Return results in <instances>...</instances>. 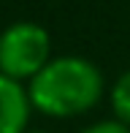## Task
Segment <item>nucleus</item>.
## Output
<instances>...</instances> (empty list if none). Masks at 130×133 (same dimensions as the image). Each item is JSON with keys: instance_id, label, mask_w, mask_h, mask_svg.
Wrapping results in <instances>:
<instances>
[{"instance_id": "nucleus-1", "label": "nucleus", "mask_w": 130, "mask_h": 133, "mask_svg": "<svg viewBox=\"0 0 130 133\" xmlns=\"http://www.w3.org/2000/svg\"><path fill=\"white\" fill-rule=\"evenodd\" d=\"M30 106L46 117H76L103 98V74L92 60L65 54L52 57L27 84Z\"/></svg>"}, {"instance_id": "nucleus-2", "label": "nucleus", "mask_w": 130, "mask_h": 133, "mask_svg": "<svg viewBox=\"0 0 130 133\" xmlns=\"http://www.w3.org/2000/svg\"><path fill=\"white\" fill-rule=\"evenodd\" d=\"M52 60L46 27L35 22H14L0 33V74L14 82H30Z\"/></svg>"}, {"instance_id": "nucleus-3", "label": "nucleus", "mask_w": 130, "mask_h": 133, "mask_svg": "<svg viewBox=\"0 0 130 133\" xmlns=\"http://www.w3.org/2000/svg\"><path fill=\"white\" fill-rule=\"evenodd\" d=\"M30 109L27 90L0 74V133H25Z\"/></svg>"}, {"instance_id": "nucleus-4", "label": "nucleus", "mask_w": 130, "mask_h": 133, "mask_svg": "<svg viewBox=\"0 0 130 133\" xmlns=\"http://www.w3.org/2000/svg\"><path fill=\"white\" fill-rule=\"evenodd\" d=\"M109 101H111V111H114V119L130 125V71L117 76V82L111 84V92H109Z\"/></svg>"}, {"instance_id": "nucleus-5", "label": "nucleus", "mask_w": 130, "mask_h": 133, "mask_svg": "<svg viewBox=\"0 0 130 133\" xmlns=\"http://www.w3.org/2000/svg\"><path fill=\"white\" fill-rule=\"evenodd\" d=\"M81 133H130V125L119 122V119H103V122H95L90 128H84Z\"/></svg>"}, {"instance_id": "nucleus-6", "label": "nucleus", "mask_w": 130, "mask_h": 133, "mask_svg": "<svg viewBox=\"0 0 130 133\" xmlns=\"http://www.w3.org/2000/svg\"><path fill=\"white\" fill-rule=\"evenodd\" d=\"M33 133H46V130H33Z\"/></svg>"}]
</instances>
